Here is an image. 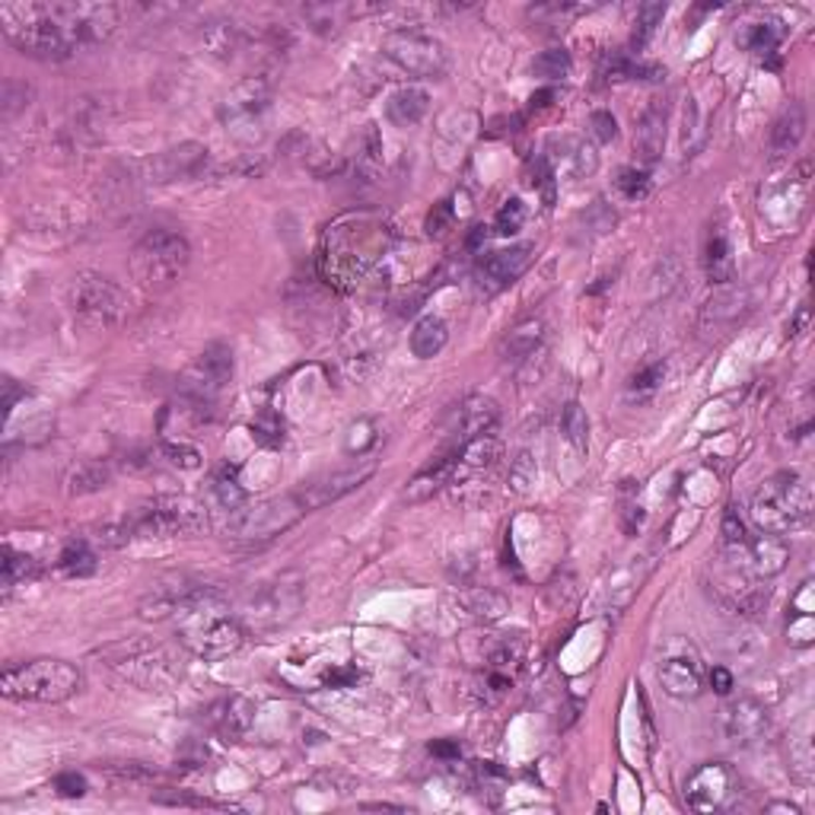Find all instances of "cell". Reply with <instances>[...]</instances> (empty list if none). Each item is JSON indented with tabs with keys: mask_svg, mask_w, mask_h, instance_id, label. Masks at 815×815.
Wrapping results in <instances>:
<instances>
[{
	"mask_svg": "<svg viewBox=\"0 0 815 815\" xmlns=\"http://www.w3.org/2000/svg\"><path fill=\"white\" fill-rule=\"evenodd\" d=\"M389 233L373 217H344L335 227H328L325 236V255H322V272L328 280L351 284L361 280L363 274L373 268V262L383 255Z\"/></svg>",
	"mask_w": 815,
	"mask_h": 815,
	"instance_id": "cell-1",
	"label": "cell"
},
{
	"mask_svg": "<svg viewBox=\"0 0 815 815\" xmlns=\"http://www.w3.org/2000/svg\"><path fill=\"white\" fill-rule=\"evenodd\" d=\"M0 29L7 42L39 61H64L77 46L58 23L51 3H3L0 7Z\"/></svg>",
	"mask_w": 815,
	"mask_h": 815,
	"instance_id": "cell-2",
	"label": "cell"
},
{
	"mask_svg": "<svg viewBox=\"0 0 815 815\" xmlns=\"http://www.w3.org/2000/svg\"><path fill=\"white\" fill-rule=\"evenodd\" d=\"M84 685V676L74 663L64 660H29L23 666H7L0 676V691L10 701L26 704H61L74 698Z\"/></svg>",
	"mask_w": 815,
	"mask_h": 815,
	"instance_id": "cell-3",
	"label": "cell"
},
{
	"mask_svg": "<svg viewBox=\"0 0 815 815\" xmlns=\"http://www.w3.org/2000/svg\"><path fill=\"white\" fill-rule=\"evenodd\" d=\"M813 513V488L800 472H780L752 494V519L762 532L787 536Z\"/></svg>",
	"mask_w": 815,
	"mask_h": 815,
	"instance_id": "cell-4",
	"label": "cell"
},
{
	"mask_svg": "<svg viewBox=\"0 0 815 815\" xmlns=\"http://www.w3.org/2000/svg\"><path fill=\"white\" fill-rule=\"evenodd\" d=\"M191 262V246L176 229H153L147 233L131 252V274L150 293H166L181 280Z\"/></svg>",
	"mask_w": 815,
	"mask_h": 815,
	"instance_id": "cell-5",
	"label": "cell"
},
{
	"mask_svg": "<svg viewBox=\"0 0 815 815\" xmlns=\"http://www.w3.org/2000/svg\"><path fill=\"white\" fill-rule=\"evenodd\" d=\"M135 539H176V536H198L211 526L208 506L201 500L185 494H156L143 500L128 516Z\"/></svg>",
	"mask_w": 815,
	"mask_h": 815,
	"instance_id": "cell-6",
	"label": "cell"
},
{
	"mask_svg": "<svg viewBox=\"0 0 815 815\" xmlns=\"http://www.w3.org/2000/svg\"><path fill=\"white\" fill-rule=\"evenodd\" d=\"M105 660L122 679L143 691H170L181 679V666L173 656V650L153 640H128V643L109 647Z\"/></svg>",
	"mask_w": 815,
	"mask_h": 815,
	"instance_id": "cell-7",
	"label": "cell"
},
{
	"mask_svg": "<svg viewBox=\"0 0 815 815\" xmlns=\"http://www.w3.org/2000/svg\"><path fill=\"white\" fill-rule=\"evenodd\" d=\"M67 303L90 328H115L128 316V293L112 277L96 272H80L71 280Z\"/></svg>",
	"mask_w": 815,
	"mask_h": 815,
	"instance_id": "cell-8",
	"label": "cell"
},
{
	"mask_svg": "<svg viewBox=\"0 0 815 815\" xmlns=\"http://www.w3.org/2000/svg\"><path fill=\"white\" fill-rule=\"evenodd\" d=\"M310 510L303 506L300 494H284L255 503V506H239L227 523V532L239 542H272L293 529Z\"/></svg>",
	"mask_w": 815,
	"mask_h": 815,
	"instance_id": "cell-9",
	"label": "cell"
},
{
	"mask_svg": "<svg viewBox=\"0 0 815 815\" xmlns=\"http://www.w3.org/2000/svg\"><path fill=\"white\" fill-rule=\"evenodd\" d=\"M181 647L198 660H224L246 643V625L227 609H208L188 615L179 631Z\"/></svg>",
	"mask_w": 815,
	"mask_h": 815,
	"instance_id": "cell-10",
	"label": "cell"
},
{
	"mask_svg": "<svg viewBox=\"0 0 815 815\" xmlns=\"http://www.w3.org/2000/svg\"><path fill=\"white\" fill-rule=\"evenodd\" d=\"M383 54L411 77H443L450 71L447 46L417 29H392L383 36Z\"/></svg>",
	"mask_w": 815,
	"mask_h": 815,
	"instance_id": "cell-11",
	"label": "cell"
},
{
	"mask_svg": "<svg viewBox=\"0 0 815 815\" xmlns=\"http://www.w3.org/2000/svg\"><path fill=\"white\" fill-rule=\"evenodd\" d=\"M300 605H303V589L297 580H274L255 587V592L242 602L239 622L252 631H274L290 618H297Z\"/></svg>",
	"mask_w": 815,
	"mask_h": 815,
	"instance_id": "cell-12",
	"label": "cell"
},
{
	"mask_svg": "<svg viewBox=\"0 0 815 815\" xmlns=\"http://www.w3.org/2000/svg\"><path fill=\"white\" fill-rule=\"evenodd\" d=\"M233 379V351L227 344H208L195 361L185 366L179 379L181 399L198 405H214Z\"/></svg>",
	"mask_w": 815,
	"mask_h": 815,
	"instance_id": "cell-13",
	"label": "cell"
},
{
	"mask_svg": "<svg viewBox=\"0 0 815 815\" xmlns=\"http://www.w3.org/2000/svg\"><path fill=\"white\" fill-rule=\"evenodd\" d=\"M58 23L71 36V42L80 46H99L118 29V7L112 3H51Z\"/></svg>",
	"mask_w": 815,
	"mask_h": 815,
	"instance_id": "cell-14",
	"label": "cell"
},
{
	"mask_svg": "<svg viewBox=\"0 0 815 815\" xmlns=\"http://www.w3.org/2000/svg\"><path fill=\"white\" fill-rule=\"evenodd\" d=\"M739 797V777L724 762H711L685 780V803L694 813H717Z\"/></svg>",
	"mask_w": 815,
	"mask_h": 815,
	"instance_id": "cell-15",
	"label": "cell"
},
{
	"mask_svg": "<svg viewBox=\"0 0 815 815\" xmlns=\"http://www.w3.org/2000/svg\"><path fill=\"white\" fill-rule=\"evenodd\" d=\"M373 475H376V459H358L354 465H344V468H338V472L318 475L310 485H303L297 494L303 500V506L313 513L318 506H328V503H335V500L354 494V491L363 488Z\"/></svg>",
	"mask_w": 815,
	"mask_h": 815,
	"instance_id": "cell-16",
	"label": "cell"
},
{
	"mask_svg": "<svg viewBox=\"0 0 815 815\" xmlns=\"http://www.w3.org/2000/svg\"><path fill=\"white\" fill-rule=\"evenodd\" d=\"M268 102H272V84L265 77L242 80L224 102V122H227L229 131L242 137V128H252V137L262 135L259 128H262V115H265Z\"/></svg>",
	"mask_w": 815,
	"mask_h": 815,
	"instance_id": "cell-17",
	"label": "cell"
},
{
	"mask_svg": "<svg viewBox=\"0 0 815 815\" xmlns=\"http://www.w3.org/2000/svg\"><path fill=\"white\" fill-rule=\"evenodd\" d=\"M660 685L669 698H698L701 691V656L691 643L685 640H673L669 653L660 663Z\"/></svg>",
	"mask_w": 815,
	"mask_h": 815,
	"instance_id": "cell-18",
	"label": "cell"
},
{
	"mask_svg": "<svg viewBox=\"0 0 815 815\" xmlns=\"http://www.w3.org/2000/svg\"><path fill=\"white\" fill-rule=\"evenodd\" d=\"M208 166V147L204 143H179V147H170L156 156L147 160V179L156 181V185H166V181H185L201 176V170Z\"/></svg>",
	"mask_w": 815,
	"mask_h": 815,
	"instance_id": "cell-19",
	"label": "cell"
},
{
	"mask_svg": "<svg viewBox=\"0 0 815 815\" xmlns=\"http://www.w3.org/2000/svg\"><path fill=\"white\" fill-rule=\"evenodd\" d=\"M532 259H536V246H529V242L510 246V249H498V252L485 255L481 265H478L481 287H488V290H503V287L516 284L523 274L529 272Z\"/></svg>",
	"mask_w": 815,
	"mask_h": 815,
	"instance_id": "cell-20",
	"label": "cell"
},
{
	"mask_svg": "<svg viewBox=\"0 0 815 815\" xmlns=\"http://www.w3.org/2000/svg\"><path fill=\"white\" fill-rule=\"evenodd\" d=\"M453 612L455 618H462V622L491 625V622H500L510 612V599L503 592H498V589L488 587L459 589L453 595Z\"/></svg>",
	"mask_w": 815,
	"mask_h": 815,
	"instance_id": "cell-21",
	"label": "cell"
},
{
	"mask_svg": "<svg viewBox=\"0 0 815 815\" xmlns=\"http://www.w3.org/2000/svg\"><path fill=\"white\" fill-rule=\"evenodd\" d=\"M717 595L732 615H758L768 602V587H765V577L729 574L717 580Z\"/></svg>",
	"mask_w": 815,
	"mask_h": 815,
	"instance_id": "cell-22",
	"label": "cell"
},
{
	"mask_svg": "<svg viewBox=\"0 0 815 815\" xmlns=\"http://www.w3.org/2000/svg\"><path fill=\"white\" fill-rule=\"evenodd\" d=\"M544 163L551 166V173L567 170L570 176L584 179V176H592V173H595L599 156H595V147L587 143V140H580V137H561V140L554 137V140L548 143Z\"/></svg>",
	"mask_w": 815,
	"mask_h": 815,
	"instance_id": "cell-23",
	"label": "cell"
},
{
	"mask_svg": "<svg viewBox=\"0 0 815 815\" xmlns=\"http://www.w3.org/2000/svg\"><path fill=\"white\" fill-rule=\"evenodd\" d=\"M770 717L768 707L758 704L755 698H742L726 711V736L739 745H752L768 732Z\"/></svg>",
	"mask_w": 815,
	"mask_h": 815,
	"instance_id": "cell-24",
	"label": "cell"
},
{
	"mask_svg": "<svg viewBox=\"0 0 815 815\" xmlns=\"http://www.w3.org/2000/svg\"><path fill=\"white\" fill-rule=\"evenodd\" d=\"M500 455V443L494 434H481L462 443V450L453 453V485H462L481 472H488Z\"/></svg>",
	"mask_w": 815,
	"mask_h": 815,
	"instance_id": "cell-25",
	"label": "cell"
},
{
	"mask_svg": "<svg viewBox=\"0 0 815 815\" xmlns=\"http://www.w3.org/2000/svg\"><path fill=\"white\" fill-rule=\"evenodd\" d=\"M749 313V293L745 290H739V287H729L724 284L707 303H704V310H701V328L704 331H724L729 328L732 322H739V318Z\"/></svg>",
	"mask_w": 815,
	"mask_h": 815,
	"instance_id": "cell-26",
	"label": "cell"
},
{
	"mask_svg": "<svg viewBox=\"0 0 815 815\" xmlns=\"http://www.w3.org/2000/svg\"><path fill=\"white\" fill-rule=\"evenodd\" d=\"M208 720H211V726H214L224 739L239 742V739L249 732L252 720H255V704H252L249 698H242V694H233V698L217 701V704L208 711Z\"/></svg>",
	"mask_w": 815,
	"mask_h": 815,
	"instance_id": "cell-27",
	"label": "cell"
},
{
	"mask_svg": "<svg viewBox=\"0 0 815 815\" xmlns=\"http://www.w3.org/2000/svg\"><path fill=\"white\" fill-rule=\"evenodd\" d=\"M663 140H666V105L660 99H653L643 115L637 118V131H635V150L637 156L650 166L660 160L663 153Z\"/></svg>",
	"mask_w": 815,
	"mask_h": 815,
	"instance_id": "cell-28",
	"label": "cell"
},
{
	"mask_svg": "<svg viewBox=\"0 0 815 815\" xmlns=\"http://www.w3.org/2000/svg\"><path fill=\"white\" fill-rule=\"evenodd\" d=\"M500 421V408L494 399L488 396H468L462 405L455 408V427L465 440L481 437V434H494Z\"/></svg>",
	"mask_w": 815,
	"mask_h": 815,
	"instance_id": "cell-29",
	"label": "cell"
},
{
	"mask_svg": "<svg viewBox=\"0 0 815 815\" xmlns=\"http://www.w3.org/2000/svg\"><path fill=\"white\" fill-rule=\"evenodd\" d=\"M542 322H539V318H526V322L513 325V328L503 335V341H500V361L510 363V366H519V363H526L539 348H542Z\"/></svg>",
	"mask_w": 815,
	"mask_h": 815,
	"instance_id": "cell-30",
	"label": "cell"
},
{
	"mask_svg": "<svg viewBox=\"0 0 815 815\" xmlns=\"http://www.w3.org/2000/svg\"><path fill=\"white\" fill-rule=\"evenodd\" d=\"M430 112V92L424 87H402L389 96L386 102V118L396 125V128H414L427 118Z\"/></svg>",
	"mask_w": 815,
	"mask_h": 815,
	"instance_id": "cell-31",
	"label": "cell"
},
{
	"mask_svg": "<svg viewBox=\"0 0 815 815\" xmlns=\"http://www.w3.org/2000/svg\"><path fill=\"white\" fill-rule=\"evenodd\" d=\"M803 135H806V109L800 102H790L770 128V156L774 160L790 156L800 147Z\"/></svg>",
	"mask_w": 815,
	"mask_h": 815,
	"instance_id": "cell-32",
	"label": "cell"
},
{
	"mask_svg": "<svg viewBox=\"0 0 815 815\" xmlns=\"http://www.w3.org/2000/svg\"><path fill=\"white\" fill-rule=\"evenodd\" d=\"M742 548H749V557H752V567L758 577H777L790 561V548L783 542V536L762 532L758 539H749Z\"/></svg>",
	"mask_w": 815,
	"mask_h": 815,
	"instance_id": "cell-33",
	"label": "cell"
},
{
	"mask_svg": "<svg viewBox=\"0 0 815 815\" xmlns=\"http://www.w3.org/2000/svg\"><path fill=\"white\" fill-rule=\"evenodd\" d=\"M447 485H453V455H443L440 462L427 465L424 472H417L405 488L408 503H424L437 491H443Z\"/></svg>",
	"mask_w": 815,
	"mask_h": 815,
	"instance_id": "cell-34",
	"label": "cell"
},
{
	"mask_svg": "<svg viewBox=\"0 0 815 815\" xmlns=\"http://www.w3.org/2000/svg\"><path fill=\"white\" fill-rule=\"evenodd\" d=\"M450 341V328L440 316H424L417 318V325L411 328V354L417 361H430L437 358Z\"/></svg>",
	"mask_w": 815,
	"mask_h": 815,
	"instance_id": "cell-35",
	"label": "cell"
},
{
	"mask_svg": "<svg viewBox=\"0 0 815 815\" xmlns=\"http://www.w3.org/2000/svg\"><path fill=\"white\" fill-rule=\"evenodd\" d=\"M561 430H564V440L584 455L589 447V417L580 402H567L564 405V414H561Z\"/></svg>",
	"mask_w": 815,
	"mask_h": 815,
	"instance_id": "cell-36",
	"label": "cell"
},
{
	"mask_svg": "<svg viewBox=\"0 0 815 815\" xmlns=\"http://www.w3.org/2000/svg\"><path fill=\"white\" fill-rule=\"evenodd\" d=\"M36 574H39L36 557H29L26 551H13L10 544H3V587H20V584L33 580Z\"/></svg>",
	"mask_w": 815,
	"mask_h": 815,
	"instance_id": "cell-37",
	"label": "cell"
},
{
	"mask_svg": "<svg viewBox=\"0 0 815 815\" xmlns=\"http://www.w3.org/2000/svg\"><path fill=\"white\" fill-rule=\"evenodd\" d=\"M704 265H707V277L724 287L732 280V252H729V242L726 236H714L707 242V252H704Z\"/></svg>",
	"mask_w": 815,
	"mask_h": 815,
	"instance_id": "cell-38",
	"label": "cell"
},
{
	"mask_svg": "<svg viewBox=\"0 0 815 815\" xmlns=\"http://www.w3.org/2000/svg\"><path fill=\"white\" fill-rule=\"evenodd\" d=\"M105 485H109V468L102 462H84L67 478V491L71 494H96Z\"/></svg>",
	"mask_w": 815,
	"mask_h": 815,
	"instance_id": "cell-39",
	"label": "cell"
},
{
	"mask_svg": "<svg viewBox=\"0 0 815 815\" xmlns=\"http://www.w3.org/2000/svg\"><path fill=\"white\" fill-rule=\"evenodd\" d=\"M58 567L67 577H90L92 570H96V551L87 542H71L61 551Z\"/></svg>",
	"mask_w": 815,
	"mask_h": 815,
	"instance_id": "cell-40",
	"label": "cell"
},
{
	"mask_svg": "<svg viewBox=\"0 0 815 815\" xmlns=\"http://www.w3.org/2000/svg\"><path fill=\"white\" fill-rule=\"evenodd\" d=\"M663 16H666V3H660V0L640 3L635 23V39H631V46H635L637 51L653 39V33H656V26L663 23Z\"/></svg>",
	"mask_w": 815,
	"mask_h": 815,
	"instance_id": "cell-41",
	"label": "cell"
},
{
	"mask_svg": "<svg viewBox=\"0 0 815 815\" xmlns=\"http://www.w3.org/2000/svg\"><path fill=\"white\" fill-rule=\"evenodd\" d=\"M780 39H783L780 23H752V26H749V33L742 36L745 48H749V51H755V54H770V51H777Z\"/></svg>",
	"mask_w": 815,
	"mask_h": 815,
	"instance_id": "cell-42",
	"label": "cell"
},
{
	"mask_svg": "<svg viewBox=\"0 0 815 815\" xmlns=\"http://www.w3.org/2000/svg\"><path fill=\"white\" fill-rule=\"evenodd\" d=\"M532 74L544 80H561L570 74V54L564 48H548L532 61Z\"/></svg>",
	"mask_w": 815,
	"mask_h": 815,
	"instance_id": "cell-43",
	"label": "cell"
},
{
	"mask_svg": "<svg viewBox=\"0 0 815 815\" xmlns=\"http://www.w3.org/2000/svg\"><path fill=\"white\" fill-rule=\"evenodd\" d=\"M536 478H539V465H536V459L529 453H519L513 459V465H510V488L516 491V494H526L532 485H536Z\"/></svg>",
	"mask_w": 815,
	"mask_h": 815,
	"instance_id": "cell-44",
	"label": "cell"
},
{
	"mask_svg": "<svg viewBox=\"0 0 815 815\" xmlns=\"http://www.w3.org/2000/svg\"><path fill=\"white\" fill-rule=\"evenodd\" d=\"M523 224H526V208H523V201H519V198L503 201V208H500L498 217H494V229H498L500 236H513V233H519Z\"/></svg>",
	"mask_w": 815,
	"mask_h": 815,
	"instance_id": "cell-45",
	"label": "cell"
},
{
	"mask_svg": "<svg viewBox=\"0 0 815 815\" xmlns=\"http://www.w3.org/2000/svg\"><path fill=\"white\" fill-rule=\"evenodd\" d=\"M29 99H33V90H29L26 84L7 80V84H3V118L10 122L16 112H23V109L29 105Z\"/></svg>",
	"mask_w": 815,
	"mask_h": 815,
	"instance_id": "cell-46",
	"label": "cell"
},
{
	"mask_svg": "<svg viewBox=\"0 0 815 815\" xmlns=\"http://www.w3.org/2000/svg\"><path fill=\"white\" fill-rule=\"evenodd\" d=\"M455 227V208L450 201H440V204H434V211H430V217H427V236L430 239H443L450 229Z\"/></svg>",
	"mask_w": 815,
	"mask_h": 815,
	"instance_id": "cell-47",
	"label": "cell"
},
{
	"mask_svg": "<svg viewBox=\"0 0 815 815\" xmlns=\"http://www.w3.org/2000/svg\"><path fill=\"white\" fill-rule=\"evenodd\" d=\"M51 787H54V793H58V797H64V800H80V797H87V790H90L87 777H84V774H77V770H64V774H58Z\"/></svg>",
	"mask_w": 815,
	"mask_h": 815,
	"instance_id": "cell-48",
	"label": "cell"
},
{
	"mask_svg": "<svg viewBox=\"0 0 815 815\" xmlns=\"http://www.w3.org/2000/svg\"><path fill=\"white\" fill-rule=\"evenodd\" d=\"M618 191L628 198V201H643L650 195V176L643 170H625L618 176Z\"/></svg>",
	"mask_w": 815,
	"mask_h": 815,
	"instance_id": "cell-49",
	"label": "cell"
},
{
	"mask_svg": "<svg viewBox=\"0 0 815 815\" xmlns=\"http://www.w3.org/2000/svg\"><path fill=\"white\" fill-rule=\"evenodd\" d=\"M109 777L115 780V783H150L156 774L153 770H147L143 765H137V762H122V765H112L109 768Z\"/></svg>",
	"mask_w": 815,
	"mask_h": 815,
	"instance_id": "cell-50",
	"label": "cell"
},
{
	"mask_svg": "<svg viewBox=\"0 0 815 815\" xmlns=\"http://www.w3.org/2000/svg\"><path fill=\"white\" fill-rule=\"evenodd\" d=\"M720 532H724V542L726 548H742V544L749 542V532H745V523H742V516L729 506L724 513V526H720Z\"/></svg>",
	"mask_w": 815,
	"mask_h": 815,
	"instance_id": "cell-51",
	"label": "cell"
},
{
	"mask_svg": "<svg viewBox=\"0 0 815 815\" xmlns=\"http://www.w3.org/2000/svg\"><path fill=\"white\" fill-rule=\"evenodd\" d=\"M663 376H666V366H663V363H650V366H643L640 373L631 376V392H637V396L653 392V389L663 383Z\"/></svg>",
	"mask_w": 815,
	"mask_h": 815,
	"instance_id": "cell-52",
	"label": "cell"
},
{
	"mask_svg": "<svg viewBox=\"0 0 815 815\" xmlns=\"http://www.w3.org/2000/svg\"><path fill=\"white\" fill-rule=\"evenodd\" d=\"M163 453L170 455V462L176 465V468H201V453L198 450H191L188 443H163Z\"/></svg>",
	"mask_w": 815,
	"mask_h": 815,
	"instance_id": "cell-53",
	"label": "cell"
},
{
	"mask_svg": "<svg viewBox=\"0 0 815 815\" xmlns=\"http://www.w3.org/2000/svg\"><path fill=\"white\" fill-rule=\"evenodd\" d=\"M589 128H592L595 140H602V143H609V140L618 137V122H615L612 112H592L589 115Z\"/></svg>",
	"mask_w": 815,
	"mask_h": 815,
	"instance_id": "cell-54",
	"label": "cell"
},
{
	"mask_svg": "<svg viewBox=\"0 0 815 815\" xmlns=\"http://www.w3.org/2000/svg\"><path fill=\"white\" fill-rule=\"evenodd\" d=\"M214 494L221 500V506H227L233 513H236V510L242 506V500H246L242 488H236V481H227V478H221V481L214 485Z\"/></svg>",
	"mask_w": 815,
	"mask_h": 815,
	"instance_id": "cell-55",
	"label": "cell"
},
{
	"mask_svg": "<svg viewBox=\"0 0 815 815\" xmlns=\"http://www.w3.org/2000/svg\"><path fill=\"white\" fill-rule=\"evenodd\" d=\"M711 685H714V691H717V694H729L736 681H732V673H729V669H724V666H714V669H711Z\"/></svg>",
	"mask_w": 815,
	"mask_h": 815,
	"instance_id": "cell-56",
	"label": "cell"
},
{
	"mask_svg": "<svg viewBox=\"0 0 815 815\" xmlns=\"http://www.w3.org/2000/svg\"><path fill=\"white\" fill-rule=\"evenodd\" d=\"M430 752L437 755V758H443V762H453V758H459L462 755V749L455 745V742H430Z\"/></svg>",
	"mask_w": 815,
	"mask_h": 815,
	"instance_id": "cell-57",
	"label": "cell"
},
{
	"mask_svg": "<svg viewBox=\"0 0 815 815\" xmlns=\"http://www.w3.org/2000/svg\"><path fill=\"white\" fill-rule=\"evenodd\" d=\"M354 679H358L354 669H335V673H328L322 681H325V685H351Z\"/></svg>",
	"mask_w": 815,
	"mask_h": 815,
	"instance_id": "cell-58",
	"label": "cell"
},
{
	"mask_svg": "<svg viewBox=\"0 0 815 815\" xmlns=\"http://www.w3.org/2000/svg\"><path fill=\"white\" fill-rule=\"evenodd\" d=\"M481 242H488V227L472 229V236H468V249L475 252V249H481Z\"/></svg>",
	"mask_w": 815,
	"mask_h": 815,
	"instance_id": "cell-59",
	"label": "cell"
},
{
	"mask_svg": "<svg viewBox=\"0 0 815 815\" xmlns=\"http://www.w3.org/2000/svg\"><path fill=\"white\" fill-rule=\"evenodd\" d=\"M806 318H810V310H806V306H803V310H800V313H797V318H793V322H790V335H800V328H803V325H806Z\"/></svg>",
	"mask_w": 815,
	"mask_h": 815,
	"instance_id": "cell-60",
	"label": "cell"
},
{
	"mask_svg": "<svg viewBox=\"0 0 815 815\" xmlns=\"http://www.w3.org/2000/svg\"><path fill=\"white\" fill-rule=\"evenodd\" d=\"M548 99H554V90H542L532 96V109H544L548 105Z\"/></svg>",
	"mask_w": 815,
	"mask_h": 815,
	"instance_id": "cell-61",
	"label": "cell"
},
{
	"mask_svg": "<svg viewBox=\"0 0 815 815\" xmlns=\"http://www.w3.org/2000/svg\"><path fill=\"white\" fill-rule=\"evenodd\" d=\"M768 813H790V815H800V810H797V806H790V803H774V806H768Z\"/></svg>",
	"mask_w": 815,
	"mask_h": 815,
	"instance_id": "cell-62",
	"label": "cell"
}]
</instances>
